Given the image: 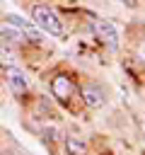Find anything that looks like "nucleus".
<instances>
[{"instance_id": "1", "label": "nucleus", "mask_w": 145, "mask_h": 155, "mask_svg": "<svg viewBox=\"0 0 145 155\" xmlns=\"http://www.w3.org/2000/svg\"><path fill=\"white\" fill-rule=\"evenodd\" d=\"M31 22L39 31L48 34V36H63L65 34V27H63V19L58 17V12L48 5H34L31 7Z\"/></svg>"}, {"instance_id": "2", "label": "nucleus", "mask_w": 145, "mask_h": 155, "mask_svg": "<svg viewBox=\"0 0 145 155\" xmlns=\"http://www.w3.org/2000/svg\"><path fill=\"white\" fill-rule=\"evenodd\" d=\"M92 31H94V36H97L104 46L118 48L121 34H118V27H116L111 19H94V22H92Z\"/></svg>"}, {"instance_id": "3", "label": "nucleus", "mask_w": 145, "mask_h": 155, "mask_svg": "<svg viewBox=\"0 0 145 155\" xmlns=\"http://www.w3.org/2000/svg\"><path fill=\"white\" fill-rule=\"evenodd\" d=\"M51 92H53V97H56V99L68 102V99L75 94V82H72L68 75H56V78H53V82H51Z\"/></svg>"}, {"instance_id": "4", "label": "nucleus", "mask_w": 145, "mask_h": 155, "mask_svg": "<svg viewBox=\"0 0 145 155\" xmlns=\"http://www.w3.org/2000/svg\"><path fill=\"white\" fill-rule=\"evenodd\" d=\"M5 78H7L10 90H14V92H24L29 87V78H27V73L19 65H7L5 68Z\"/></svg>"}, {"instance_id": "5", "label": "nucleus", "mask_w": 145, "mask_h": 155, "mask_svg": "<svg viewBox=\"0 0 145 155\" xmlns=\"http://www.w3.org/2000/svg\"><path fill=\"white\" fill-rule=\"evenodd\" d=\"M82 102H85L89 109H99V107H104V102H106V94H104V90H102L99 85H94V82H87V85L82 87Z\"/></svg>"}, {"instance_id": "6", "label": "nucleus", "mask_w": 145, "mask_h": 155, "mask_svg": "<svg viewBox=\"0 0 145 155\" xmlns=\"http://www.w3.org/2000/svg\"><path fill=\"white\" fill-rule=\"evenodd\" d=\"M7 22H12L14 27H19V29L27 34V39H29L31 44H41V41H44V36H41V31L34 27V22L24 19L22 15H7Z\"/></svg>"}, {"instance_id": "7", "label": "nucleus", "mask_w": 145, "mask_h": 155, "mask_svg": "<svg viewBox=\"0 0 145 155\" xmlns=\"http://www.w3.org/2000/svg\"><path fill=\"white\" fill-rule=\"evenodd\" d=\"M0 36H2V39H7V41H14V44H24V41H29V39H27V34H24L19 27H14L12 22H7V19L0 24Z\"/></svg>"}, {"instance_id": "8", "label": "nucleus", "mask_w": 145, "mask_h": 155, "mask_svg": "<svg viewBox=\"0 0 145 155\" xmlns=\"http://www.w3.org/2000/svg\"><path fill=\"white\" fill-rule=\"evenodd\" d=\"M65 150H68V155H87V145L75 136H70L65 140Z\"/></svg>"}, {"instance_id": "9", "label": "nucleus", "mask_w": 145, "mask_h": 155, "mask_svg": "<svg viewBox=\"0 0 145 155\" xmlns=\"http://www.w3.org/2000/svg\"><path fill=\"white\" fill-rule=\"evenodd\" d=\"M118 2H123V5H128V7H135V5H138V0H118Z\"/></svg>"}]
</instances>
